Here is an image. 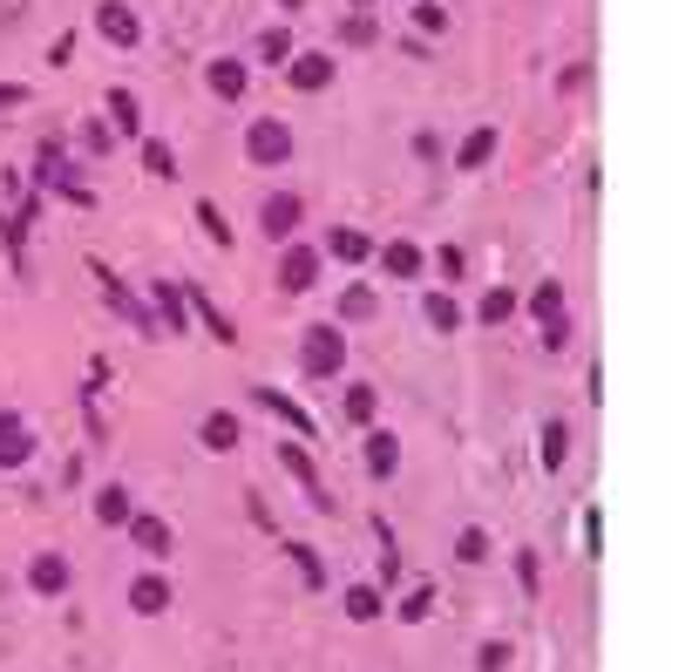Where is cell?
I'll return each instance as SVG.
<instances>
[{
	"instance_id": "obj_10",
	"label": "cell",
	"mask_w": 699,
	"mask_h": 672,
	"mask_svg": "<svg viewBox=\"0 0 699 672\" xmlns=\"http://www.w3.org/2000/svg\"><path fill=\"white\" fill-rule=\"evenodd\" d=\"M286 82H293L299 95H320V89L333 82V55H326V48H299V55L286 62Z\"/></svg>"
},
{
	"instance_id": "obj_19",
	"label": "cell",
	"mask_w": 699,
	"mask_h": 672,
	"mask_svg": "<svg viewBox=\"0 0 699 672\" xmlns=\"http://www.w3.org/2000/svg\"><path fill=\"white\" fill-rule=\"evenodd\" d=\"M320 258H340V266H367V258H374V238H367V231H353V224H333Z\"/></svg>"
},
{
	"instance_id": "obj_20",
	"label": "cell",
	"mask_w": 699,
	"mask_h": 672,
	"mask_svg": "<svg viewBox=\"0 0 699 672\" xmlns=\"http://www.w3.org/2000/svg\"><path fill=\"white\" fill-rule=\"evenodd\" d=\"M340 611L353 618V625H374V618H387V591H380V584H347Z\"/></svg>"
},
{
	"instance_id": "obj_12",
	"label": "cell",
	"mask_w": 699,
	"mask_h": 672,
	"mask_svg": "<svg viewBox=\"0 0 699 672\" xmlns=\"http://www.w3.org/2000/svg\"><path fill=\"white\" fill-rule=\"evenodd\" d=\"M360 469H367L374 482H387V476H401V442L387 428H367V442H360Z\"/></svg>"
},
{
	"instance_id": "obj_38",
	"label": "cell",
	"mask_w": 699,
	"mask_h": 672,
	"mask_svg": "<svg viewBox=\"0 0 699 672\" xmlns=\"http://www.w3.org/2000/svg\"><path fill=\"white\" fill-rule=\"evenodd\" d=\"M414 28H422V35H449V8H435V0H414Z\"/></svg>"
},
{
	"instance_id": "obj_7",
	"label": "cell",
	"mask_w": 699,
	"mask_h": 672,
	"mask_svg": "<svg viewBox=\"0 0 699 672\" xmlns=\"http://www.w3.org/2000/svg\"><path fill=\"white\" fill-rule=\"evenodd\" d=\"M245 395H251V408H266L272 422H286V428L299 435V442H313V415H306V408H299L293 395H279V387H266V380H258V387H245Z\"/></svg>"
},
{
	"instance_id": "obj_28",
	"label": "cell",
	"mask_w": 699,
	"mask_h": 672,
	"mask_svg": "<svg viewBox=\"0 0 699 672\" xmlns=\"http://www.w3.org/2000/svg\"><path fill=\"white\" fill-rule=\"evenodd\" d=\"M422 313H428V326H435V333H455V326H462V306H455V293H449V286H442V293H428V299H422Z\"/></svg>"
},
{
	"instance_id": "obj_26",
	"label": "cell",
	"mask_w": 699,
	"mask_h": 672,
	"mask_svg": "<svg viewBox=\"0 0 699 672\" xmlns=\"http://www.w3.org/2000/svg\"><path fill=\"white\" fill-rule=\"evenodd\" d=\"M516 306H523V299H516L509 286H489V293L476 299V320H482V326H503V320H516Z\"/></svg>"
},
{
	"instance_id": "obj_25",
	"label": "cell",
	"mask_w": 699,
	"mask_h": 672,
	"mask_svg": "<svg viewBox=\"0 0 699 672\" xmlns=\"http://www.w3.org/2000/svg\"><path fill=\"white\" fill-rule=\"evenodd\" d=\"M340 415H347L353 428H374V415H380V395H374L367 380H353V387H347V401H340Z\"/></svg>"
},
{
	"instance_id": "obj_2",
	"label": "cell",
	"mask_w": 699,
	"mask_h": 672,
	"mask_svg": "<svg viewBox=\"0 0 699 672\" xmlns=\"http://www.w3.org/2000/svg\"><path fill=\"white\" fill-rule=\"evenodd\" d=\"M245 157L258 164V170H279L293 157V122H279V116H251L245 122Z\"/></svg>"
},
{
	"instance_id": "obj_39",
	"label": "cell",
	"mask_w": 699,
	"mask_h": 672,
	"mask_svg": "<svg viewBox=\"0 0 699 672\" xmlns=\"http://www.w3.org/2000/svg\"><path fill=\"white\" fill-rule=\"evenodd\" d=\"M428 266H435V272H442L449 286H455V279H462V266H469V258H462V245H435V251H428Z\"/></svg>"
},
{
	"instance_id": "obj_32",
	"label": "cell",
	"mask_w": 699,
	"mask_h": 672,
	"mask_svg": "<svg viewBox=\"0 0 699 672\" xmlns=\"http://www.w3.org/2000/svg\"><path fill=\"white\" fill-rule=\"evenodd\" d=\"M509 571H516V591H523V598H536V591H543V557L536 551H516Z\"/></svg>"
},
{
	"instance_id": "obj_15",
	"label": "cell",
	"mask_w": 699,
	"mask_h": 672,
	"mask_svg": "<svg viewBox=\"0 0 699 672\" xmlns=\"http://www.w3.org/2000/svg\"><path fill=\"white\" fill-rule=\"evenodd\" d=\"M170 598H177V591H170V578H164V571H143L137 584H129V611H137V618H164V611H170Z\"/></svg>"
},
{
	"instance_id": "obj_13",
	"label": "cell",
	"mask_w": 699,
	"mask_h": 672,
	"mask_svg": "<svg viewBox=\"0 0 699 672\" xmlns=\"http://www.w3.org/2000/svg\"><path fill=\"white\" fill-rule=\"evenodd\" d=\"M122 530H129V544H137L143 557H170V551H177V530L164 524V516H143V509H137Z\"/></svg>"
},
{
	"instance_id": "obj_4",
	"label": "cell",
	"mask_w": 699,
	"mask_h": 672,
	"mask_svg": "<svg viewBox=\"0 0 699 672\" xmlns=\"http://www.w3.org/2000/svg\"><path fill=\"white\" fill-rule=\"evenodd\" d=\"M95 35L129 55V48H143V21H137V8H122V0H102L95 8Z\"/></svg>"
},
{
	"instance_id": "obj_17",
	"label": "cell",
	"mask_w": 699,
	"mask_h": 672,
	"mask_svg": "<svg viewBox=\"0 0 699 672\" xmlns=\"http://www.w3.org/2000/svg\"><path fill=\"white\" fill-rule=\"evenodd\" d=\"M204 89H211L218 102H238V95L251 89V75H245V62H238V55H218L211 68H204Z\"/></svg>"
},
{
	"instance_id": "obj_14",
	"label": "cell",
	"mask_w": 699,
	"mask_h": 672,
	"mask_svg": "<svg viewBox=\"0 0 699 672\" xmlns=\"http://www.w3.org/2000/svg\"><path fill=\"white\" fill-rule=\"evenodd\" d=\"M28 462H35V435H28V422H21V415H0V469H28Z\"/></svg>"
},
{
	"instance_id": "obj_31",
	"label": "cell",
	"mask_w": 699,
	"mask_h": 672,
	"mask_svg": "<svg viewBox=\"0 0 699 672\" xmlns=\"http://www.w3.org/2000/svg\"><path fill=\"white\" fill-rule=\"evenodd\" d=\"M109 116H116V137H137V129H143V109H137V95H129V89H109Z\"/></svg>"
},
{
	"instance_id": "obj_23",
	"label": "cell",
	"mask_w": 699,
	"mask_h": 672,
	"mask_svg": "<svg viewBox=\"0 0 699 672\" xmlns=\"http://www.w3.org/2000/svg\"><path fill=\"white\" fill-rule=\"evenodd\" d=\"M129 516H137V496H129L122 482H109V489L95 496V524H102V530H122Z\"/></svg>"
},
{
	"instance_id": "obj_3",
	"label": "cell",
	"mask_w": 699,
	"mask_h": 672,
	"mask_svg": "<svg viewBox=\"0 0 699 672\" xmlns=\"http://www.w3.org/2000/svg\"><path fill=\"white\" fill-rule=\"evenodd\" d=\"M320 245H299V238H286L279 245V293H313L320 286Z\"/></svg>"
},
{
	"instance_id": "obj_45",
	"label": "cell",
	"mask_w": 699,
	"mask_h": 672,
	"mask_svg": "<svg viewBox=\"0 0 699 672\" xmlns=\"http://www.w3.org/2000/svg\"><path fill=\"white\" fill-rule=\"evenodd\" d=\"M279 8H286V14H299V8H306V0H279Z\"/></svg>"
},
{
	"instance_id": "obj_24",
	"label": "cell",
	"mask_w": 699,
	"mask_h": 672,
	"mask_svg": "<svg viewBox=\"0 0 699 672\" xmlns=\"http://www.w3.org/2000/svg\"><path fill=\"white\" fill-rule=\"evenodd\" d=\"M380 313V293L374 286H347L340 293V320H333V326H360V320H374Z\"/></svg>"
},
{
	"instance_id": "obj_36",
	"label": "cell",
	"mask_w": 699,
	"mask_h": 672,
	"mask_svg": "<svg viewBox=\"0 0 699 672\" xmlns=\"http://www.w3.org/2000/svg\"><path fill=\"white\" fill-rule=\"evenodd\" d=\"M143 170H150V177H177V150L150 137V143H143Z\"/></svg>"
},
{
	"instance_id": "obj_42",
	"label": "cell",
	"mask_w": 699,
	"mask_h": 672,
	"mask_svg": "<svg viewBox=\"0 0 699 672\" xmlns=\"http://www.w3.org/2000/svg\"><path fill=\"white\" fill-rule=\"evenodd\" d=\"M109 143H116L109 122H89V129H82V150H109Z\"/></svg>"
},
{
	"instance_id": "obj_43",
	"label": "cell",
	"mask_w": 699,
	"mask_h": 672,
	"mask_svg": "<svg viewBox=\"0 0 699 672\" xmlns=\"http://www.w3.org/2000/svg\"><path fill=\"white\" fill-rule=\"evenodd\" d=\"M68 55H75V35H55V41H48V62H55V68H62Z\"/></svg>"
},
{
	"instance_id": "obj_11",
	"label": "cell",
	"mask_w": 699,
	"mask_h": 672,
	"mask_svg": "<svg viewBox=\"0 0 699 672\" xmlns=\"http://www.w3.org/2000/svg\"><path fill=\"white\" fill-rule=\"evenodd\" d=\"M68 584H75V571H68V557H62V551L28 557V591H35V598H62Z\"/></svg>"
},
{
	"instance_id": "obj_6",
	"label": "cell",
	"mask_w": 699,
	"mask_h": 672,
	"mask_svg": "<svg viewBox=\"0 0 699 672\" xmlns=\"http://www.w3.org/2000/svg\"><path fill=\"white\" fill-rule=\"evenodd\" d=\"M374 258H380V272L394 279V286H414V279L428 272V251L414 238H387V245H374Z\"/></svg>"
},
{
	"instance_id": "obj_46",
	"label": "cell",
	"mask_w": 699,
	"mask_h": 672,
	"mask_svg": "<svg viewBox=\"0 0 699 672\" xmlns=\"http://www.w3.org/2000/svg\"><path fill=\"white\" fill-rule=\"evenodd\" d=\"M367 8H374V0H353V14H367Z\"/></svg>"
},
{
	"instance_id": "obj_1",
	"label": "cell",
	"mask_w": 699,
	"mask_h": 672,
	"mask_svg": "<svg viewBox=\"0 0 699 672\" xmlns=\"http://www.w3.org/2000/svg\"><path fill=\"white\" fill-rule=\"evenodd\" d=\"M299 367L313 374V380H340L347 374V326H333V320L306 326L299 333Z\"/></svg>"
},
{
	"instance_id": "obj_33",
	"label": "cell",
	"mask_w": 699,
	"mask_h": 672,
	"mask_svg": "<svg viewBox=\"0 0 699 672\" xmlns=\"http://www.w3.org/2000/svg\"><path fill=\"white\" fill-rule=\"evenodd\" d=\"M286 557L299 564V578H306V591H326V564H320V551H313V544H286Z\"/></svg>"
},
{
	"instance_id": "obj_30",
	"label": "cell",
	"mask_w": 699,
	"mask_h": 672,
	"mask_svg": "<svg viewBox=\"0 0 699 672\" xmlns=\"http://www.w3.org/2000/svg\"><path fill=\"white\" fill-rule=\"evenodd\" d=\"M428 611H435V584H414L407 598L394 605V618H401V625H428Z\"/></svg>"
},
{
	"instance_id": "obj_27",
	"label": "cell",
	"mask_w": 699,
	"mask_h": 672,
	"mask_svg": "<svg viewBox=\"0 0 699 672\" xmlns=\"http://www.w3.org/2000/svg\"><path fill=\"white\" fill-rule=\"evenodd\" d=\"M293 55H299V41H293V28H286V21H279V28H266V35H258V62L286 68Z\"/></svg>"
},
{
	"instance_id": "obj_8",
	"label": "cell",
	"mask_w": 699,
	"mask_h": 672,
	"mask_svg": "<svg viewBox=\"0 0 699 672\" xmlns=\"http://www.w3.org/2000/svg\"><path fill=\"white\" fill-rule=\"evenodd\" d=\"M279 462H286V476L306 489V496H313V509H320V516H333V496L320 489V462L306 455V442H279Z\"/></svg>"
},
{
	"instance_id": "obj_41",
	"label": "cell",
	"mask_w": 699,
	"mask_h": 672,
	"mask_svg": "<svg viewBox=\"0 0 699 672\" xmlns=\"http://www.w3.org/2000/svg\"><path fill=\"white\" fill-rule=\"evenodd\" d=\"M543 347H551V353L571 347V320H543Z\"/></svg>"
},
{
	"instance_id": "obj_21",
	"label": "cell",
	"mask_w": 699,
	"mask_h": 672,
	"mask_svg": "<svg viewBox=\"0 0 699 672\" xmlns=\"http://www.w3.org/2000/svg\"><path fill=\"white\" fill-rule=\"evenodd\" d=\"M536 462H543V476H557L564 462H571V428H564V422H543V435H536Z\"/></svg>"
},
{
	"instance_id": "obj_35",
	"label": "cell",
	"mask_w": 699,
	"mask_h": 672,
	"mask_svg": "<svg viewBox=\"0 0 699 672\" xmlns=\"http://www.w3.org/2000/svg\"><path fill=\"white\" fill-rule=\"evenodd\" d=\"M455 564H489V530H476V524L462 530L455 537Z\"/></svg>"
},
{
	"instance_id": "obj_16",
	"label": "cell",
	"mask_w": 699,
	"mask_h": 672,
	"mask_svg": "<svg viewBox=\"0 0 699 672\" xmlns=\"http://www.w3.org/2000/svg\"><path fill=\"white\" fill-rule=\"evenodd\" d=\"M197 442L211 449V455H231V449L245 442V428H238V415H231V408H211V415L197 422Z\"/></svg>"
},
{
	"instance_id": "obj_34",
	"label": "cell",
	"mask_w": 699,
	"mask_h": 672,
	"mask_svg": "<svg viewBox=\"0 0 699 672\" xmlns=\"http://www.w3.org/2000/svg\"><path fill=\"white\" fill-rule=\"evenodd\" d=\"M197 224H204V238H211V245H231V218L218 211L211 197H197Z\"/></svg>"
},
{
	"instance_id": "obj_18",
	"label": "cell",
	"mask_w": 699,
	"mask_h": 672,
	"mask_svg": "<svg viewBox=\"0 0 699 672\" xmlns=\"http://www.w3.org/2000/svg\"><path fill=\"white\" fill-rule=\"evenodd\" d=\"M184 306H191V313H197L204 326H211V340H224V347H238V326H231V313H224V306H218L211 293H204V286H184Z\"/></svg>"
},
{
	"instance_id": "obj_9",
	"label": "cell",
	"mask_w": 699,
	"mask_h": 672,
	"mask_svg": "<svg viewBox=\"0 0 699 672\" xmlns=\"http://www.w3.org/2000/svg\"><path fill=\"white\" fill-rule=\"evenodd\" d=\"M150 313H157V333H170V340H184V333H191L184 286H170V279H157V286H150Z\"/></svg>"
},
{
	"instance_id": "obj_37",
	"label": "cell",
	"mask_w": 699,
	"mask_h": 672,
	"mask_svg": "<svg viewBox=\"0 0 699 672\" xmlns=\"http://www.w3.org/2000/svg\"><path fill=\"white\" fill-rule=\"evenodd\" d=\"M516 659V645L509 638H489V645H476V672H503Z\"/></svg>"
},
{
	"instance_id": "obj_29",
	"label": "cell",
	"mask_w": 699,
	"mask_h": 672,
	"mask_svg": "<svg viewBox=\"0 0 699 672\" xmlns=\"http://www.w3.org/2000/svg\"><path fill=\"white\" fill-rule=\"evenodd\" d=\"M523 306H530V320H536V326H543V320H564V286H557V279H543V286H536Z\"/></svg>"
},
{
	"instance_id": "obj_40",
	"label": "cell",
	"mask_w": 699,
	"mask_h": 672,
	"mask_svg": "<svg viewBox=\"0 0 699 672\" xmlns=\"http://www.w3.org/2000/svg\"><path fill=\"white\" fill-rule=\"evenodd\" d=\"M374 35H380V28H374L367 14H347V21H340V41H347V48H367Z\"/></svg>"
},
{
	"instance_id": "obj_5",
	"label": "cell",
	"mask_w": 699,
	"mask_h": 672,
	"mask_svg": "<svg viewBox=\"0 0 699 672\" xmlns=\"http://www.w3.org/2000/svg\"><path fill=\"white\" fill-rule=\"evenodd\" d=\"M299 218H306V197H299V191H272L266 204H258V224H266L272 245H286L293 231H299Z\"/></svg>"
},
{
	"instance_id": "obj_22",
	"label": "cell",
	"mask_w": 699,
	"mask_h": 672,
	"mask_svg": "<svg viewBox=\"0 0 699 672\" xmlns=\"http://www.w3.org/2000/svg\"><path fill=\"white\" fill-rule=\"evenodd\" d=\"M489 157H496V122H476L469 137H462V150H455V170H482Z\"/></svg>"
},
{
	"instance_id": "obj_44",
	"label": "cell",
	"mask_w": 699,
	"mask_h": 672,
	"mask_svg": "<svg viewBox=\"0 0 699 672\" xmlns=\"http://www.w3.org/2000/svg\"><path fill=\"white\" fill-rule=\"evenodd\" d=\"M21 102H28V89H21V82H0V109H21Z\"/></svg>"
}]
</instances>
